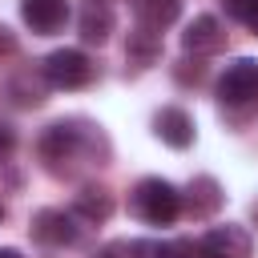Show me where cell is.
Instances as JSON below:
<instances>
[{"instance_id": "cell-4", "label": "cell", "mask_w": 258, "mask_h": 258, "mask_svg": "<svg viewBox=\"0 0 258 258\" xmlns=\"http://www.w3.org/2000/svg\"><path fill=\"white\" fill-rule=\"evenodd\" d=\"M77 234H81V230H77V218L64 214V210H40V214L32 218V238H36L40 246L60 250V246H73Z\"/></svg>"}, {"instance_id": "cell-15", "label": "cell", "mask_w": 258, "mask_h": 258, "mask_svg": "<svg viewBox=\"0 0 258 258\" xmlns=\"http://www.w3.org/2000/svg\"><path fill=\"white\" fill-rule=\"evenodd\" d=\"M226 12L238 24H246L250 32H258V0H226Z\"/></svg>"}, {"instance_id": "cell-17", "label": "cell", "mask_w": 258, "mask_h": 258, "mask_svg": "<svg viewBox=\"0 0 258 258\" xmlns=\"http://www.w3.org/2000/svg\"><path fill=\"white\" fill-rule=\"evenodd\" d=\"M0 258H20V250H12V246H0Z\"/></svg>"}, {"instance_id": "cell-1", "label": "cell", "mask_w": 258, "mask_h": 258, "mask_svg": "<svg viewBox=\"0 0 258 258\" xmlns=\"http://www.w3.org/2000/svg\"><path fill=\"white\" fill-rule=\"evenodd\" d=\"M129 202H133V214L149 226H169L181 214V194L165 177H141Z\"/></svg>"}, {"instance_id": "cell-10", "label": "cell", "mask_w": 258, "mask_h": 258, "mask_svg": "<svg viewBox=\"0 0 258 258\" xmlns=\"http://www.w3.org/2000/svg\"><path fill=\"white\" fill-rule=\"evenodd\" d=\"M109 214H113V198H109V189H101V185H85V189L73 198V218L109 222Z\"/></svg>"}, {"instance_id": "cell-16", "label": "cell", "mask_w": 258, "mask_h": 258, "mask_svg": "<svg viewBox=\"0 0 258 258\" xmlns=\"http://www.w3.org/2000/svg\"><path fill=\"white\" fill-rule=\"evenodd\" d=\"M12 149H16V133H12L8 121H0V165L12 157Z\"/></svg>"}, {"instance_id": "cell-18", "label": "cell", "mask_w": 258, "mask_h": 258, "mask_svg": "<svg viewBox=\"0 0 258 258\" xmlns=\"http://www.w3.org/2000/svg\"><path fill=\"white\" fill-rule=\"evenodd\" d=\"M121 254V246H109V250H101V258H117Z\"/></svg>"}, {"instance_id": "cell-12", "label": "cell", "mask_w": 258, "mask_h": 258, "mask_svg": "<svg viewBox=\"0 0 258 258\" xmlns=\"http://www.w3.org/2000/svg\"><path fill=\"white\" fill-rule=\"evenodd\" d=\"M181 12V0H137V20L145 32H161Z\"/></svg>"}, {"instance_id": "cell-9", "label": "cell", "mask_w": 258, "mask_h": 258, "mask_svg": "<svg viewBox=\"0 0 258 258\" xmlns=\"http://www.w3.org/2000/svg\"><path fill=\"white\" fill-rule=\"evenodd\" d=\"M181 48L194 52V56L222 48V24H218V16H210V12L194 16V20L185 24V32H181Z\"/></svg>"}, {"instance_id": "cell-5", "label": "cell", "mask_w": 258, "mask_h": 258, "mask_svg": "<svg viewBox=\"0 0 258 258\" xmlns=\"http://www.w3.org/2000/svg\"><path fill=\"white\" fill-rule=\"evenodd\" d=\"M198 258H250V234L242 226H214L198 242Z\"/></svg>"}, {"instance_id": "cell-3", "label": "cell", "mask_w": 258, "mask_h": 258, "mask_svg": "<svg viewBox=\"0 0 258 258\" xmlns=\"http://www.w3.org/2000/svg\"><path fill=\"white\" fill-rule=\"evenodd\" d=\"M218 101L230 105V109L254 105L258 101V60L242 56V60L226 64V73L218 77Z\"/></svg>"}, {"instance_id": "cell-13", "label": "cell", "mask_w": 258, "mask_h": 258, "mask_svg": "<svg viewBox=\"0 0 258 258\" xmlns=\"http://www.w3.org/2000/svg\"><path fill=\"white\" fill-rule=\"evenodd\" d=\"M218 206H222V189H218V181H214V177H194V181H189V214L210 218Z\"/></svg>"}, {"instance_id": "cell-8", "label": "cell", "mask_w": 258, "mask_h": 258, "mask_svg": "<svg viewBox=\"0 0 258 258\" xmlns=\"http://www.w3.org/2000/svg\"><path fill=\"white\" fill-rule=\"evenodd\" d=\"M153 133H157L169 149H185V145H194V117H189L185 109L169 105V109H161V113L153 117Z\"/></svg>"}, {"instance_id": "cell-2", "label": "cell", "mask_w": 258, "mask_h": 258, "mask_svg": "<svg viewBox=\"0 0 258 258\" xmlns=\"http://www.w3.org/2000/svg\"><path fill=\"white\" fill-rule=\"evenodd\" d=\"M40 77H44L52 89H81V85L93 81V64H89V56H85L81 48H56V52L44 56Z\"/></svg>"}, {"instance_id": "cell-11", "label": "cell", "mask_w": 258, "mask_h": 258, "mask_svg": "<svg viewBox=\"0 0 258 258\" xmlns=\"http://www.w3.org/2000/svg\"><path fill=\"white\" fill-rule=\"evenodd\" d=\"M109 32H113V12H109V4L89 0V4L81 8V36H85L89 44H105Z\"/></svg>"}, {"instance_id": "cell-14", "label": "cell", "mask_w": 258, "mask_h": 258, "mask_svg": "<svg viewBox=\"0 0 258 258\" xmlns=\"http://www.w3.org/2000/svg\"><path fill=\"white\" fill-rule=\"evenodd\" d=\"M198 246L185 242V238H169V242H153V254L149 258H194Z\"/></svg>"}, {"instance_id": "cell-19", "label": "cell", "mask_w": 258, "mask_h": 258, "mask_svg": "<svg viewBox=\"0 0 258 258\" xmlns=\"http://www.w3.org/2000/svg\"><path fill=\"white\" fill-rule=\"evenodd\" d=\"M0 222H4V206H0Z\"/></svg>"}, {"instance_id": "cell-6", "label": "cell", "mask_w": 258, "mask_h": 258, "mask_svg": "<svg viewBox=\"0 0 258 258\" xmlns=\"http://www.w3.org/2000/svg\"><path fill=\"white\" fill-rule=\"evenodd\" d=\"M81 141H85V133L73 125V121H52L44 133H40V157L44 161H69V157H77L81 153Z\"/></svg>"}, {"instance_id": "cell-7", "label": "cell", "mask_w": 258, "mask_h": 258, "mask_svg": "<svg viewBox=\"0 0 258 258\" xmlns=\"http://www.w3.org/2000/svg\"><path fill=\"white\" fill-rule=\"evenodd\" d=\"M20 16L32 32L48 36L56 28H64L69 20V0H20Z\"/></svg>"}]
</instances>
